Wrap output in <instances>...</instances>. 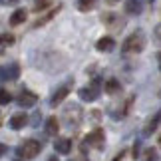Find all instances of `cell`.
I'll use <instances>...</instances> for the list:
<instances>
[{"instance_id": "cell-21", "label": "cell", "mask_w": 161, "mask_h": 161, "mask_svg": "<svg viewBox=\"0 0 161 161\" xmlns=\"http://www.w3.org/2000/svg\"><path fill=\"white\" fill-rule=\"evenodd\" d=\"M12 102V96L8 90H0V106H8Z\"/></svg>"}, {"instance_id": "cell-25", "label": "cell", "mask_w": 161, "mask_h": 161, "mask_svg": "<svg viewBox=\"0 0 161 161\" xmlns=\"http://www.w3.org/2000/svg\"><path fill=\"white\" fill-rule=\"evenodd\" d=\"M131 157L133 159H139V141H135V145H133V149H131Z\"/></svg>"}, {"instance_id": "cell-7", "label": "cell", "mask_w": 161, "mask_h": 161, "mask_svg": "<svg viewBox=\"0 0 161 161\" xmlns=\"http://www.w3.org/2000/svg\"><path fill=\"white\" fill-rule=\"evenodd\" d=\"M36 103H38V96H36L34 92L22 90L20 94H18V106H22V108H34Z\"/></svg>"}, {"instance_id": "cell-32", "label": "cell", "mask_w": 161, "mask_h": 161, "mask_svg": "<svg viewBox=\"0 0 161 161\" xmlns=\"http://www.w3.org/2000/svg\"><path fill=\"white\" fill-rule=\"evenodd\" d=\"M121 155H123V153H119V157H117V159H115V161H121Z\"/></svg>"}, {"instance_id": "cell-24", "label": "cell", "mask_w": 161, "mask_h": 161, "mask_svg": "<svg viewBox=\"0 0 161 161\" xmlns=\"http://www.w3.org/2000/svg\"><path fill=\"white\" fill-rule=\"evenodd\" d=\"M155 149H147L145 151V161H155Z\"/></svg>"}, {"instance_id": "cell-8", "label": "cell", "mask_w": 161, "mask_h": 161, "mask_svg": "<svg viewBox=\"0 0 161 161\" xmlns=\"http://www.w3.org/2000/svg\"><path fill=\"white\" fill-rule=\"evenodd\" d=\"M88 145H92V147H96V149H102L103 147V143H106V133H103V129H94L90 135H88Z\"/></svg>"}, {"instance_id": "cell-9", "label": "cell", "mask_w": 161, "mask_h": 161, "mask_svg": "<svg viewBox=\"0 0 161 161\" xmlns=\"http://www.w3.org/2000/svg\"><path fill=\"white\" fill-rule=\"evenodd\" d=\"M159 123H161V109H157L155 115L149 117V121L145 123V127H143V137H149L151 133H155V129L159 127Z\"/></svg>"}, {"instance_id": "cell-33", "label": "cell", "mask_w": 161, "mask_h": 161, "mask_svg": "<svg viewBox=\"0 0 161 161\" xmlns=\"http://www.w3.org/2000/svg\"><path fill=\"white\" fill-rule=\"evenodd\" d=\"M159 147H161V135H159Z\"/></svg>"}, {"instance_id": "cell-10", "label": "cell", "mask_w": 161, "mask_h": 161, "mask_svg": "<svg viewBox=\"0 0 161 161\" xmlns=\"http://www.w3.org/2000/svg\"><path fill=\"white\" fill-rule=\"evenodd\" d=\"M54 149H56V153L68 155V153L72 151V139L70 137H58L54 141Z\"/></svg>"}, {"instance_id": "cell-34", "label": "cell", "mask_w": 161, "mask_h": 161, "mask_svg": "<svg viewBox=\"0 0 161 161\" xmlns=\"http://www.w3.org/2000/svg\"><path fill=\"white\" fill-rule=\"evenodd\" d=\"M147 2H153V0H147Z\"/></svg>"}, {"instance_id": "cell-20", "label": "cell", "mask_w": 161, "mask_h": 161, "mask_svg": "<svg viewBox=\"0 0 161 161\" xmlns=\"http://www.w3.org/2000/svg\"><path fill=\"white\" fill-rule=\"evenodd\" d=\"M52 2H54V0H36V4H34V12H42V10H46Z\"/></svg>"}, {"instance_id": "cell-26", "label": "cell", "mask_w": 161, "mask_h": 161, "mask_svg": "<svg viewBox=\"0 0 161 161\" xmlns=\"http://www.w3.org/2000/svg\"><path fill=\"white\" fill-rule=\"evenodd\" d=\"M153 36H155V40L161 44V24H157V26H155V30H153Z\"/></svg>"}, {"instance_id": "cell-3", "label": "cell", "mask_w": 161, "mask_h": 161, "mask_svg": "<svg viewBox=\"0 0 161 161\" xmlns=\"http://www.w3.org/2000/svg\"><path fill=\"white\" fill-rule=\"evenodd\" d=\"M100 94H102V82L97 78L90 86H84V88L78 90L80 100H84V102H96L97 97H100Z\"/></svg>"}, {"instance_id": "cell-27", "label": "cell", "mask_w": 161, "mask_h": 161, "mask_svg": "<svg viewBox=\"0 0 161 161\" xmlns=\"http://www.w3.org/2000/svg\"><path fill=\"white\" fill-rule=\"evenodd\" d=\"M18 0H0V4L2 6H12V4H16Z\"/></svg>"}, {"instance_id": "cell-16", "label": "cell", "mask_w": 161, "mask_h": 161, "mask_svg": "<svg viewBox=\"0 0 161 161\" xmlns=\"http://www.w3.org/2000/svg\"><path fill=\"white\" fill-rule=\"evenodd\" d=\"M58 131H60L58 119H56V117H48V119H46V133L54 137V135H58Z\"/></svg>"}, {"instance_id": "cell-12", "label": "cell", "mask_w": 161, "mask_h": 161, "mask_svg": "<svg viewBox=\"0 0 161 161\" xmlns=\"http://www.w3.org/2000/svg\"><path fill=\"white\" fill-rule=\"evenodd\" d=\"M26 123H28V115L24 114V111H18V114H14V115L8 119V125H10L12 129H22Z\"/></svg>"}, {"instance_id": "cell-35", "label": "cell", "mask_w": 161, "mask_h": 161, "mask_svg": "<svg viewBox=\"0 0 161 161\" xmlns=\"http://www.w3.org/2000/svg\"><path fill=\"white\" fill-rule=\"evenodd\" d=\"M16 161H18V159H16Z\"/></svg>"}, {"instance_id": "cell-18", "label": "cell", "mask_w": 161, "mask_h": 161, "mask_svg": "<svg viewBox=\"0 0 161 161\" xmlns=\"http://www.w3.org/2000/svg\"><path fill=\"white\" fill-rule=\"evenodd\" d=\"M96 2L97 0H78V10L80 12H90L96 8Z\"/></svg>"}, {"instance_id": "cell-1", "label": "cell", "mask_w": 161, "mask_h": 161, "mask_svg": "<svg viewBox=\"0 0 161 161\" xmlns=\"http://www.w3.org/2000/svg\"><path fill=\"white\" fill-rule=\"evenodd\" d=\"M82 119H84V109H82V106H78V103H68V106L62 109V121H64L66 127L76 129V127H80Z\"/></svg>"}, {"instance_id": "cell-28", "label": "cell", "mask_w": 161, "mask_h": 161, "mask_svg": "<svg viewBox=\"0 0 161 161\" xmlns=\"http://www.w3.org/2000/svg\"><path fill=\"white\" fill-rule=\"evenodd\" d=\"M6 151H8V147H6L4 143H0V157H2V155H4Z\"/></svg>"}, {"instance_id": "cell-11", "label": "cell", "mask_w": 161, "mask_h": 161, "mask_svg": "<svg viewBox=\"0 0 161 161\" xmlns=\"http://www.w3.org/2000/svg\"><path fill=\"white\" fill-rule=\"evenodd\" d=\"M102 20H103V24H106V26L114 28V30H121L123 24H125V22H123V18H119L117 14H103Z\"/></svg>"}, {"instance_id": "cell-19", "label": "cell", "mask_w": 161, "mask_h": 161, "mask_svg": "<svg viewBox=\"0 0 161 161\" xmlns=\"http://www.w3.org/2000/svg\"><path fill=\"white\" fill-rule=\"evenodd\" d=\"M119 90H121V86H119V82H117V80H114V78H111V80H108V82H106V92H108L109 96L117 94Z\"/></svg>"}, {"instance_id": "cell-17", "label": "cell", "mask_w": 161, "mask_h": 161, "mask_svg": "<svg viewBox=\"0 0 161 161\" xmlns=\"http://www.w3.org/2000/svg\"><path fill=\"white\" fill-rule=\"evenodd\" d=\"M60 8H62V6H56V8H54V10H50V12H48L46 16H42L40 20H36V22H34V28H40V26H44L46 22H50L52 18H54L56 14H58V10H60Z\"/></svg>"}, {"instance_id": "cell-5", "label": "cell", "mask_w": 161, "mask_h": 161, "mask_svg": "<svg viewBox=\"0 0 161 161\" xmlns=\"http://www.w3.org/2000/svg\"><path fill=\"white\" fill-rule=\"evenodd\" d=\"M18 76H20V66L16 62L0 68V80L2 82H14V80H18Z\"/></svg>"}, {"instance_id": "cell-22", "label": "cell", "mask_w": 161, "mask_h": 161, "mask_svg": "<svg viewBox=\"0 0 161 161\" xmlns=\"http://www.w3.org/2000/svg\"><path fill=\"white\" fill-rule=\"evenodd\" d=\"M14 44V36L12 34H0V46H12Z\"/></svg>"}, {"instance_id": "cell-29", "label": "cell", "mask_w": 161, "mask_h": 161, "mask_svg": "<svg viewBox=\"0 0 161 161\" xmlns=\"http://www.w3.org/2000/svg\"><path fill=\"white\" fill-rule=\"evenodd\" d=\"M157 64H159V72H161V52L157 54Z\"/></svg>"}, {"instance_id": "cell-31", "label": "cell", "mask_w": 161, "mask_h": 161, "mask_svg": "<svg viewBox=\"0 0 161 161\" xmlns=\"http://www.w3.org/2000/svg\"><path fill=\"white\" fill-rule=\"evenodd\" d=\"M106 2H109V4H115V2H119V0H106Z\"/></svg>"}, {"instance_id": "cell-15", "label": "cell", "mask_w": 161, "mask_h": 161, "mask_svg": "<svg viewBox=\"0 0 161 161\" xmlns=\"http://www.w3.org/2000/svg\"><path fill=\"white\" fill-rule=\"evenodd\" d=\"M26 10H24V8H18V10H14V12H12V16H10V24H12V26H20V24L24 22V20H26Z\"/></svg>"}, {"instance_id": "cell-23", "label": "cell", "mask_w": 161, "mask_h": 161, "mask_svg": "<svg viewBox=\"0 0 161 161\" xmlns=\"http://www.w3.org/2000/svg\"><path fill=\"white\" fill-rule=\"evenodd\" d=\"M40 119H42V114H40V111H34V115H32V127H38Z\"/></svg>"}, {"instance_id": "cell-2", "label": "cell", "mask_w": 161, "mask_h": 161, "mask_svg": "<svg viewBox=\"0 0 161 161\" xmlns=\"http://www.w3.org/2000/svg\"><path fill=\"white\" fill-rule=\"evenodd\" d=\"M143 48H145V36L141 30H137V32H133L131 36L125 38V42L121 46V52L123 54H139Z\"/></svg>"}, {"instance_id": "cell-13", "label": "cell", "mask_w": 161, "mask_h": 161, "mask_svg": "<svg viewBox=\"0 0 161 161\" xmlns=\"http://www.w3.org/2000/svg\"><path fill=\"white\" fill-rule=\"evenodd\" d=\"M96 48L100 52H111L115 48V40L111 38V36H103V38H100L96 42Z\"/></svg>"}, {"instance_id": "cell-14", "label": "cell", "mask_w": 161, "mask_h": 161, "mask_svg": "<svg viewBox=\"0 0 161 161\" xmlns=\"http://www.w3.org/2000/svg\"><path fill=\"white\" fill-rule=\"evenodd\" d=\"M125 12L129 16H137V14H141V2L139 0H125Z\"/></svg>"}, {"instance_id": "cell-4", "label": "cell", "mask_w": 161, "mask_h": 161, "mask_svg": "<svg viewBox=\"0 0 161 161\" xmlns=\"http://www.w3.org/2000/svg\"><path fill=\"white\" fill-rule=\"evenodd\" d=\"M40 151H42V143L36 141V139H28L18 147V155L24 157V159H34Z\"/></svg>"}, {"instance_id": "cell-6", "label": "cell", "mask_w": 161, "mask_h": 161, "mask_svg": "<svg viewBox=\"0 0 161 161\" xmlns=\"http://www.w3.org/2000/svg\"><path fill=\"white\" fill-rule=\"evenodd\" d=\"M72 86H74V80H70V82H66V84H62L60 88L54 92V94H52V97H50V106H52V108H56L60 102H64V100H66V96L70 94Z\"/></svg>"}, {"instance_id": "cell-30", "label": "cell", "mask_w": 161, "mask_h": 161, "mask_svg": "<svg viewBox=\"0 0 161 161\" xmlns=\"http://www.w3.org/2000/svg\"><path fill=\"white\" fill-rule=\"evenodd\" d=\"M48 161H58V157H56V155H52V157H48Z\"/></svg>"}]
</instances>
